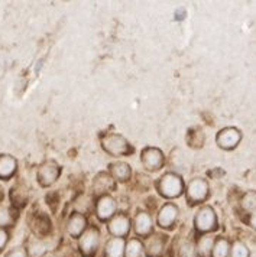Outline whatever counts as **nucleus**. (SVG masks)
I'll return each mask as SVG.
<instances>
[{
  "label": "nucleus",
  "mask_w": 256,
  "mask_h": 257,
  "mask_svg": "<svg viewBox=\"0 0 256 257\" xmlns=\"http://www.w3.org/2000/svg\"><path fill=\"white\" fill-rule=\"evenodd\" d=\"M158 188L163 197L174 198L183 192V181L180 176L174 175V174H166L161 178Z\"/></svg>",
  "instance_id": "obj_1"
},
{
  "label": "nucleus",
  "mask_w": 256,
  "mask_h": 257,
  "mask_svg": "<svg viewBox=\"0 0 256 257\" xmlns=\"http://www.w3.org/2000/svg\"><path fill=\"white\" fill-rule=\"evenodd\" d=\"M103 148L110 155H115V156L126 155L130 151L128 141L125 138L119 136V135H109V136H106L105 139H103Z\"/></svg>",
  "instance_id": "obj_2"
},
{
  "label": "nucleus",
  "mask_w": 256,
  "mask_h": 257,
  "mask_svg": "<svg viewBox=\"0 0 256 257\" xmlns=\"http://www.w3.org/2000/svg\"><path fill=\"white\" fill-rule=\"evenodd\" d=\"M59 175V166L55 162H47L44 164L38 171V181L42 187L52 185Z\"/></svg>",
  "instance_id": "obj_3"
},
{
  "label": "nucleus",
  "mask_w": 256,
  "mask_h": 257,
  "mask_svg": "<svg viewBox=\"0 0 256 257\" xmlns=\"http://www.w3.org/2000/svg\"><path fill=\"white\" fill-rule=\"evenodd\" d=\"M196 227L200 231H210L216 228V214L210 207L201 208L196 217Z\"/></svg>",
  "instance_id": "obj_4"
},
{
  "label": "nucleus",
  "mask_w": 256,
  "mask_h": 257,
  "mask_svg": "<svg viewBox=\"0 0 256 257\" xmlns=\"http://www.w3.org/2000/svg\"><path fill=\"white\" fill-rule=\"evenodd\" d=\"M240 132L237 128H224L217 135V143L223 149H233L240 141Z\"/></svg>",
  "instance_id": "obj_5"
},
{
  "label": "nucleus",
  "mask_w": 256,
  "mask_h": 257,
  "mask_svg": "<svg viewBox=\"0 0 256 257\" xmlns=\"http://www.w3.org/2000/svg\"><path fill=\"white\" fill-rule=\"evenodd\" d=\"M97 245H99V231L96 228H90L80 238V250L84 256H90L96 251Z\"/></svg>",
  "instance_id": "obj_6"
},
{
  "label": "nucleus",
  "mask_w": 256,
  "mask_h": 257,
  "mask_svg": "<svg viewBox=\"0 0 256 257\" xmlns=\"http://www.w3.org/2000/svg\"><path fill=\"white\" fill-rule=\"evenodd\" d=\"M142 162L145 165V168H148L151 171H155V169H158V168L162 166V152L159 149H155V148L145 149L143 155H142Z\"/></svg>",
  "instance_id": "obj_7"
},
{
  "label": "nucleus",
  "mask_w": 256,
  "mask_h": 257,
  "mask_svg": "<svg viewBox=\"0 0 256 257\" xmlns=\"http://www.w3.org/2000/svg\"><path fill=\"white\" fill-rule=\"evenodd\" d=\"M207 192H209V187H207L206 181L194 179L190 182V187H188V199L191 202H200L206 198Z\"/></svg>",
  "instance_id": "obj_8"
},
{
  "label": "nucleus",
  "mask_w": 256,
  "mask_h": 257,
  "mask_svg": "<svg viewBox=\"0 0 256 257\" xmlns=\"http://www.w3.org/2000/svg\"><path fill=\"white\" fill-rule=\"evenodd\" d=\"M31 228L34 230V233L38 237H44L49 233L51 230V222L48 220L47 215L44 214H36L35 217L32 218V224H31Z\"/></svg>",
  "instance_id": "obj_9"
},
{
  "label": "nucleus",
  "mask_w": 256,
  "mask_h": 257,
  "mask_svg": "<svg viewBox=\"0 0 256 257\" xmlns=\"http://www.w3.org/2000/svg\"><path fill=\"white\" fill-rule=\"evenodd\" d=\"M177 214H178L177 207L173 205V204H166L162 210L159 211V215H158V222H159V225H161V227H169V225H173V222H174L175 218H177Z\"/></svg>",
  "instance_id": "obj_10"
},
{
  "label": "nucleus",
  "mask_w": 256,
  "mask_h": 257,
  "mask_svg": "<svg viewBox=\"0 0 256 257\" xmlns=\"http://www.w3.org/2000/svg\"><path fill=\"white\" fill-rule=\"evenodd\" d=\"M16 171V161L9 155H0V178L8 179Z\"/></svg>",
  "instance_id": "obj_11"
},
{
  "label": "nucleus",
  "mask_w": 256,
  "mask_h": 257,
  "mask_svg": "<svg viewBox=\"0 0 256 257\" xmlns=\"http://www.w3.org/2000/svg\"><path fill=\"white\" fill-rule=\"evenodd\" d=\"M110 233L116 235L117 238H120L122 235L128 234L129 231V220L125 215H117L113 218V221L110 222Z\"/></svg>",
  "instance_id": "obj_12"
},
{
  "label": "nucleus",
  "mask_w": 256,
  "mask_h": 257,
  "mask_svg": "<svg viewBox=\"0 0 256 257\" xmlns=\"http://www.w3.org/2000/svg\"><path fill=\"white\" fill-rule=\"evenodd\" d=\"M163 237L161 235H152L146 243V253L149 257H159L163 251Z\"/></svg>",
  "instance_id": "obj_13"
},
{
  "label": "nucleus",
  "mask_w": 256,
  "mask_h": 257,
  "mask_svg": "<svg viewBox=\"0 0 256 257\" xmlns=\"http://www.w3.org/2000/svg\"><path fill=\"white\" fill-rule=\"evenodd\" d=\"M115 210H116L115 201L110 198V197H103V198L100 199V202H99L97 214H99V217H100L102 220H106V218H109V217L113 215Z\"/></svg>",
  "instance_id": "obj_14"
},
{
  "label": "nucleus",
  "mask_w": 256,
  "mask_h": 257,
  "mask_svg": "<svg viewBox=\"0 0 256 257\" xmlns=\"http://www.w3.org/2000/svg\"><path fill=\"white\" fill-rule=\"evenodd\" d=\"M151 217L146 212H139L135 217V231L139 234V235H145V234H148L151 231Z\"/></svg>",
  "instance_id": "obj_15"
},
{
  "label": "nucleus",
  "mask_w": 256,
  "mask_h": 257,
  "mask_svg": "<svg viewBox=\"0 0 256 257\" xmlns=\"http://www.w3.org/2000/svg\"><path fill=\"white\" fill-rule=\"evenodd\" d=\"M84 227H86V218L82 217L81 214L77 212V214H74L70 218L67 230H68L70 235H72V237H78V235L82 233Z\"/></svg>",
  "instance_id": "obj_16"
},
{
  "label": "nucleus",
  "mask_w": 256,
  "mask_h": 257,
  "mask_svg": "<svg viewBox=\"0 0 256 257\" xmlns=\"http://www.w3.org/2000/svg\"><path fill=\"white\" fill-rule=\"evenodd\" d=\"M125 243L122 238H112L106 245V257H122Z\"/></svg>",
  "instance_id": "obj_17"
},
{
  "label": "nucleus",
  "mask_w": 256,
  "mask_h": 257,
  "mask_svg": "<svg viewBox=\"0 0 256 257\" xmlns=\"http://www.w3.org/2000/svg\"><path fill=\"white\" fill-rule=\"evenodd\" d=\"M115 187L113 181L106 175V174H102L96 178V182H94V191L97 194H102V192H106V191H110L112 188Z\"/></svg>",
  "instance_id": "obj_18"
},
{
  "label": "nucleus",
  "mask_w": 256,
  "mask_h": 257,
  "mask_svg": "<svg viewBox=\"0 0 256 257\" xmlns=\"http://www.w3.org/2000/svg\"><path fill=\"white\" fill-rule=\"evenodd\" d=\"M47 251V247L44 243H41L36 238H31L29 240V245H28V253L31 257H42Z\"/></svg>",
  "instance_id": "obj_19"
},
{
  "label": "nucleus",
  "mask_w": 256,
  "mask_h": 257,
  "mask_svg": "<svg viewBox=\"0 0 256 257\" xmlns=\"http://www.w3.org/2000/svg\"><path fill=\"white\" fill-rule=\"evenodd\" d=\"M229 256V241L226 238H219L213 245V257Z\"/></svg>",
  "instance_id": "obj_20"
},
{
  "label": "nucleus",
  "mask_w": 256,
  "mask_h": 257,
  "mask_svg": "<svg viewBox=\"0 0 256 257\" xmlns=\"http://www.w3.org/2000/svg\"><path fill=\"white\" fill-rule=\"evenodd\" d=\"M112 174L117 179L125 181V179H128L129 176H130V168L126 164H115L112 165Z\"/></svg>",
  "instance_id": "obj_21"
},
{
  "label": "nucleus",
  "mask_w": 256,
  "mask_h": 257,
  "mask_svg": "<svg viewBox=\"0 0 256 257\" xmlns=\"http://www.w3.org/2000/svg\"><path fill=\"white\" fill-rule=\"evenodd\" d=\"M11 198H12L13 205H16V207H24L28 197H26V192H25L24 189H21V188H13L12 192H11Z\"/></svg>",
  "instance_id": "obj_22"
},
{
  "label": "nucleus",
  "mask_w": 256,
  "mask_h": 257,
  "mask_svg": "<svg viewBox=\"0 0 256 257\" xmlns=\"http://www.w3.org/2000/svg\"><path fill=\"white\" fill-rule=\"evenodd\" d=\"M140 253H142V243L139 240H130L125 250L126 257H139Z\"/></svg>",
  "instance_id": "obj_23"
},
{
  "label": "nucleus",
  "mask_w": 256,
  "mask_h": 257,
  "mask_svg": "<svg viewBox=\"0 0 256 257\" xmlns=\"http://www.w3.org/2000/svg\"><path fill=\"white\" fill-rule=\"evenodd\" d=\"M211 248H213V238L211 237H203L200 240V244H198V250H200L201 257H209Z\"/></svg>",
  "instance_id": "obj_24"
},
{
  "label": "nucleus",
  "mask_w": 256,
  "mask_h": 257,
  "mask_svg": "<svg viewBox=\"0 0 256 257\" xmlns=\"http://www.w3.org/2000/svg\"><path fill=\"white\" fill-rule=\"evenodd\" d=\"M242 207L246 211L256 210V192H247L242 199Z\"/></svg>",
  "instance_id": "obj_25"
},
{
  "label": "nucleus",
  "mask_w": 256,
  "mask_h": 257,
  "mask_svg": "<svg viewBox=\"0 0 256 257\" xmlns=\"http://www.w3.org/2000/svg\"><path fill=\"white\" fill-rule=\"evenodd\" d=\"M180 257H196V245L193 241H184L181 244Z\"/></svg>",
  "instance_id": "obj_26"
},
{
  "label": "nucleus",
  "mask_w": 256,
  "mask_h": 257,
  "mask_svg": "<svg viewBox=\"0 0 256 257\" xmlns=\"http://www.w3.org/2000/svg\"><path fill=\"white\" fill-rule=\"evenodd\" d=\"M13 222V214L12 211L6 207H0V227L5 225H11Z\"/></svg>",
  "instance_id": "obj_27"
},
{
  "label": "nucleus",
  "mask_w": 256,
  "mask_h": 257,
  "mask_svg": "<svg viewBox=\"0 0 256 257\" xmlns=\"http://www.w3.org/2000/svg\"><path fill=\"white\" fill-rule=\"evenodd\" d=\"M232 257H249V250L246 248V245L240 241H236L233 244Z\"/></svg>",
  "instance_id": "obj_28"
},
{
  "label": "nucleus",
  "mask_w": 256,
  "mask_h": 257,
  "mask_svg": "<svg viewBox=\"0 0 256 257\" xmlns=\"http://www.w3.org/2000/svg\"><path fill=\"white\" fill-rule=\"evenodd\" d=\"M6 241H8V234L0 228V250L3 248V245L6 244Z\"/></svg>",
  "instance_id": "obj_29"
},
{
  "label": "nucleus",
  "mask_w": 256,
  "mask_h": 257,
  "mask_svg": "<svg viewBox=\"0 0 256 257\" xmlns=\"http://www.w3.org/2000/svg\"><path fill=\"white\" fill-rule=\"evenodd\" d=\"M6 257H26L24 254V251H21V250H13V251H11L9 254Z\"/></svg>",
  "instance_id": "obj_30"
},
{
  "label": "nucleus",
  "mask_w": 256,
  "mask_h": 257,
  "mask_svg": "<svg viewBox=\"0 0 256 257\" xmlns=\"http://www.w3.org/2000/svg\"><path fill=\"white\" fill-rule=\"evenodd\" d=\"M250 224H252V227H253V228H256V212L252 215V217H250Z\"/></svg>",
  "instance_id": "obj_31"
},
{
  "label": "nucleus",
  "mask_w": 256,
  "mask_h": 257,
  "mask_svg": "<svg viewBox=\"0 0 256 257\" xmlns=\"http://www.w3.org/2000/svg\"><path fill=\"white\" fill-rule=\"evenodd\" d=\"M2 199H3V189L0 188V201H2Z\"/></svg>",
  "instance_id": "obj_32"
}]
</instances>
